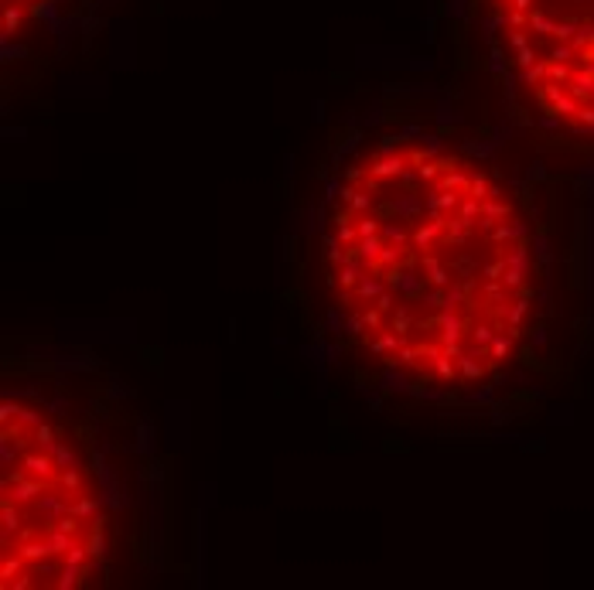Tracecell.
Returning <instances> with one entry per match:
<instances>
[{
    "instance_id": "cell-1",
    "label": "cell",
    "mask_w": 594,
    "mask_h": 590,
    "mask_svg": "<svg viewBox=\"0 0 594 590\" xmlns=\"http://www.w3.org/2000/svg\"><path fill=\"white\" fill-rule=\"evenodd\" d=\"M321 270L358 348L420 386L495 379L533 314L526 215L485 167L434 140H383L345 167Z\"/></svg>"
},
{
    "instance_id": "cell-2",
    "label": "cell",
    "mask_w": 594,
    "mask_h": 590,
    "mask_svg": "<svg viewBox=\"0 0 594 590\" xmlns=\"http://www.w3.org/2000/svg\"><path fill=\"white\" fill-rule=\"evenodd\" d=\"M106 505L79 444L41 403L0 406V573L7 590L82 587L106 556Z\"/></svg>"
},
{
    "instance_id": "cell-3",
    "label": "cell",
    "mask_w": 594,
    "mask_h": 590,
    "mask_svg": "<svg viewBox=\"0 0 594 590\" xmlns=\"http://www.w3.org/2000/svg\"><path fill=\"white\" fill-rule=\"evenodd\" d=\"M488 10L533 106L594 137V0H488Z\"/></svg>"
},
{
    "instance_id": "cell-4",
    "label": "cell",
    "mask_w": 594,
    "mask_h": 590,
    "mask_svg": "<svg viewBox=\"0 0 594 590\" xmlns=\"http://www.w3.org/2000/svg\"><path fill=\"white\" fill-rule=\"evenodd\" d=\"M41 3H48V0H3V24H7V35L21 31V24H24L28 17L38 14Z\"/></svg>"
}]
</instances>
